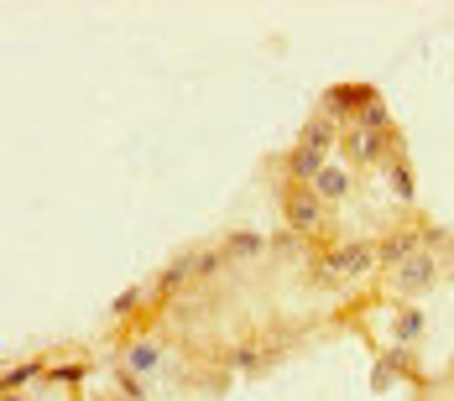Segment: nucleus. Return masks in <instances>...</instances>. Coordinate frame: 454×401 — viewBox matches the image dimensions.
I'll list each match as a JSON object with an SVG mask.
<instances>
[{"instance_id": "obj_8", "label": "nucleus", "mask_w": 454, "mask_h": 401, "mask_svg": "<svg viewBox=\"0 0 454 401\" xmlns=\"http://www.w3.org/2000/svg\"><path fill=\"white\" fill-rule=\"evenodd\" d=\"M340 135H345V126L340 120H329L324 110H309V120L298 126V146H309V151H340Z\"/></svg>"}, {"instance_id": "obj_7", "label": "nucleus", "mask_w": 454, "mask_h": 401, "mask_svg": "<svg viewBox=\"0 0 454 401\" xmlns=\"http://www.w3.org/2000/svg\"><path fill=\"white\" fill-rule=\"evenodd\" d=\"M157 308V303H152V287H146V281H131V287H121V292H115V297H110V323H115V328H126V323H137V318H146V312Z\"/></svg>"}, {"instance_id": "obj_17", "label": "nucleus", "mask_w": 454, "mask_h": 401, "mask_svg": "<svg viewBox=\"0 0 454 401\" xmlns=\"http://www.w3.org/2000/svg\"><path fill=\"white\" fill-rule=\"evenodd\" d=\"M0 401H37V391H5Z\"/></svg>"}, {"instance_id": "obj_4", "label": "nucleus", "mask_w": 454, "mask_h": 401, "mask_svg": "<svg viewBox=\"0 0 454 401\" xmlns=\"http://www.w3.org/2000/svg\"><path fill=\"white\" fill-rule=\"evenodd\" d=\"M376 99H387V94L376 89V84H365V79H345V84H329V89L318 94L314 110H324L329 120H340V126L350 131V126L361 120V115L371 110V104H376Z\"/></svg>"}, {"instance_id": "obj_1", "label": "nucleus", "mask_w": 454, "mask_h": 401, "mask_svg": "<svg viewBox=\"0 0 454 401\" xmlns=\"http://www.w3.org/2000/svg\"><path fill=\"white\" fill-rule=\"evenodd\" d=\"M277 193V214H282V229H293V235H303L309 245H334L340 235V220H334V209L318 198L314 188H303V182H282L272 188Z\"/></svg>"}, {"instance_id": "obj_2", "label": "nucleus", "mask_w": 454, "mask_h": 401, "mask_svg": "<svg viewBox=\"0 0 454 401\" xmlns=\"http://www.w3.org/2000/svg\"><path fill=\"white\" fill-rule=\"evenodd\" d=\"M152 303H157V312H173L188 297V292H199V245H183V251H173L162 266L152 271Z\"/></svg>"}, {"instance_id": "obj_15", "label": "nucleus", "mask_w": 454, "mask_h": 401, "mask_svg": "<svg viewBox=\"0 0 454 401\" xmlns=\"http://www.w3.org/2000/svg\"><path fill=\"white\" fill-rule=\"evenodd\" d=\"M397 126V115H392V99H376L371 110H365L361 120H356V131H371V135H381V131H392Z\"/></svg>"}, {"instance_id": "obj_3", "label": "nucleus", "mask_w": 454, "mask_h": 401, "mask_svg": "<svg viewBox=\"0 0 454 401\" xmlns=\"http://www.w3.org/2000/svg\"><path fill=\"white\" fill-rule=\"evenodd\" d=\"M428 235H434V220H428V214H418V209H408L397 224H387V229L376 235V261H381V276H387V271H397L403 261H412V256L428 245Z\"/></svg>"}, {"instance_id": "obj_14", "label": "nucleus", "mask_w": 454, "mask_h": 401, "mask_svg": "<svg viewBox=\"0 0 454 401\" xmlns=\"http://www.w3.org/2000/svg\"><path fill=\"white\" fill-rule=\"evenodd\" d=\"M220 271H230L225 251H220V240H199V287H209Z\"/></svg>"}, {"instance_id": "obj_18", "label": "nucleus", "mask_w": 454, "mask_h": 401, "mask_svg": "<svg viewBox=\"0 0 454 401\" xmlns=\"http://www.w3.org/2000/svg\"><path fill=\"white\" fill-rule=\"evenodd\" d=\"M444 386H454V355H450V365H444Z\"/></svg>"}, {"instance_id": "obj_16", "label": "nucleus", "mask_w": 454, "mask_h": 401, "mask_svg": "<svg viewBox=\"0 0 454 401\" xmlns=\"http://www.w3.org/2000/svg\"><path fill=\"white\" fill-rule=\"evenodd\" d=\"M387 386H403V375H397V370H392V365H387V355H376V365H371V391H376V397H381V391H387Z\"/></svg>"}, {"instance_id": "obj_11", "label": "nucleus", "mask_w": 454, "mask_h": 401, "mask_svg": "<svg viewBox=\"0 0 454 401\" xmlns=\"http://www.w3.org/2000/svg\"><path fill=\"white\" fill-rule=\"evenodd\" d=\"M47 365H52L47 355H32V359H21V365H11V370L0 375V397H5V391H37L43 375H47Z\"/></svg>"}, {"instance_id": "obj_10", "label": "nucleus", "mask_w": 454, "mask_h": 401, "mask_svg": "<svg viewBox=\"0 0 454 401\" xmlns=\"http://www.w3.org/2000/svg\"><path fill=\"white\" fill-rule=\"evenodd\" d=\"M381 178H387V193H392V198H397L403 209H412V204H418V167H412V151L392 157Z\"/></svg>"}, {"instance_id": "obj_12", "label": "nucleus", "mask_w": 454, "mask_h": 401, "mask_svg": "<svg viewBox=\"0 0 454 401\" xmlns=\"http://www.w3.org/2000/svg\"><path fill=\"white\" fill-rule=\"evenodd\" d=\"M376 355H387V365L403 375V386H412V391H428V370H423V359H418V350H403V344H387V350H376Z\"/></svg>"}, {"instance_id": "obj_13", "label": "nucleus", "mask_w": 454, "mask_h": 401, "mask_svg": "<svg viewBox=\"0 0 454 401\" xmlns=\"http://www.w3.org/2000/svg\"><path fill=\"white\" fill-rule=\"evenodd\" d=\"M110 391L121 401H152V381H141L137 370H126L121 359H110Z\"/></svg>"}, {"instance_id": "obj_6", "label": "nucleus", "mask_w": 454, "mask_h": 401, "mask_svg": "<svg viewBox=\"0 0 454 401\" xmlns=\"http://www.w3.org/2000/svg\"><path fill=\"white\" fill-rule=\"evenodd\" d=\"M220 251H225L230 271H240V266H251V261L267 256V235L262 229H225L220 235Z\"/></svg>"}, {"instance_id": "obj_5", "label": "nucleus", "mask_w": 454, "mask_h": 401, "mask_svg": "<svg viewBox=\"0 0 454 401\" xmlns=\"http://www.w3.org/2000/svg\"><path fill=\"white\" fill-rule=\"evenodd\" d=\"M387 308V328H392V344L403 350H418V339L428 334V312L418 303H381Z\"/></svg>"}, {"instance_id": "obj_9", "label": "nucleus", "mask_w": 454, "mask_h": 401, "mask_svg": "<svg viewBox=\"0 0 454 401\" xmlns=\"http://www.w3.org/2000/svg\"><path fill=\"white\" fill-rule=\"evenodd\" d=\"M356 182H361V173H350L345 162H329L324 173H318V182H314V193L329 204V209H340L345 198H356Z\"/></svg>"}]
</instances>
